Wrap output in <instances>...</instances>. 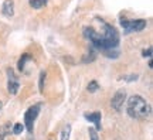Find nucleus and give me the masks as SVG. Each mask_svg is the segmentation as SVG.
I'll return each instance as SVG.
<instances>
[{
    "label": "nucleus",
    "mask_w": 153,
    "mask_h": 140,
    "mask_svg": "<svg viewBox=\"0 0 153 140\" xmlns=\"http://www.w3.org/2000/svg\"><path fill=\"white\" fill-rule=\"evenodd\" d=\"M128 115L133 119H146L150 115L149 103L139 95H133L128 101Z\"/></svg>",
    "instance_id": "1"
},
{
    "label": "nucleus",
    "mask_w": 153,
    "mask_h": 140,
    "mask_svg": "<svg viewBox=\"0 0 153 140\" xmlns=\"http://www.w3.org/2000/svg\"><path fill=\"white\" fill-rule=\"evenodd\" d=\"M38 112H40V105H36V106H31V108L27 109V112L24 115V122H26V127H27V132L33 133V127H34V120L37 119Z\"/></svg>",
    "instance_id": "2"
},
{
    "label": "nucleus",
    "mask_w": 153,
    "mask_h": 140,
    "mask_svg": "<svg viewBox=\"0 0 153 140\" xmlns=\"http://www.w3.org/2000/svg\"><path fill=\"white\" fill-rule=\"evenodd\" d=\"M122 27L126 30V33L132 31H142L146 27V21L145 20H133V21H128V20H120Z\"/></svg>",
    "instance_id": "3"
},
{
    "label": "nucleus",
    "mask_w": 153,
    "mask_h": 140,
    "mask_svg": "<svg viewBox=\"0 0 153 140\" xmlns=\"http://www.w3.org/2000/svg\"><path fill=\"white\" fill-rule=\"evenodd\" d=\"M126 101V91L125 89H119V91L116 92L112 98V101H111V105H112V108L116 110V112H119L122 106H123V103Z\"/></svg>",
    "instance_id": "4"
},
{
    "label": "nucleus",
    "mask_w": 153,
    "mask_h": 140,
    "mask_svg": "<svg viewBox=\"0 0 153 140\" xmlns=\"http://www.w3.org/2000/svg\"><path fill=\"white\" fill-rule=\"evenodd\" d=\"M1 13L6 17H11L14 14V1L13 0H4L3 7H1Z\"/></svg>",
    "instance_id": "5"
},
{
    "label": "nucleus",
    "mask_w": 153,
    "mask_h": 140,
    "mask_svg": "<svg viewBox=\"0 0 153 140\" xmlns=\"http://www.w3.org/2000/svg\"><path fill=\"white\" fill-rule=\"evenodd\" d=\"M84 116H85V119H88V122H92L97 126V129H101V113L99 112L85 113Z\"/></svg>",
    "instance_id": "6"
},
{
    "label": "nucleus",
    "mask_w": 153,
    "mask_h": 140,
    "mask_svg": "<svg viewBox=\"0 0 153 140\" xmlns=\"http://www.w3.org/2000/svg\"><path fill=\"white\" fill-rule=\"evenodd\" d=\"M19 88H20V85H19L17 79H9V84H7V89H9V92H10L11 95H16L17 91H19Z\"/></svg>",
    "instance_id": "7"
},
{
    "label": "nucleus",
    "mask_w": 153,
    "mask_h": 140,
    "mask_svg": "<svg viewBox=\"0 0 153 140\" xmlns=\"http://www.w3.org/2000/svg\"><path fill=\"white\" fill-rule=\"evenodd\" d=\"M10 135V126L4 124L3 127H0V140H6V137Z\"/></svg>",
    "instance_id": "8"
},
{
    "label": "nucleus",
    "mask_w": 153,
    "mask_h": 140,
    "mask_svg": "<svg viewBox=\"0 0 153 140\" xmlns=\"http://www.w3.org/2000/svg\"><path fill=\"white\" fill-rule=\"evenodd\" d=\"M47 3V0H30V6L33 9H41Z\"/></svg>",
    "instance_id": "9"
},
{
    "label": "nucleus",
    "mask_w": 153,
    "mask_h": 140,
    "mask_svg": "<svg viewBox=\"0 0 153 140\" xmlns=\"http://www.w3.org/2000/svg\"><path fill=\"white\" fill-rule=\"evenodd\" d=\"M70 133H71V126L67 124L65 127L62 129V133H61V140H68L70 139Z\"/></svg>",
    "instance_id": "10"
},
{
    "label": "nucleus",
    "mask_w": 153,
    "mask_h": 140,
    "mask_svg": "<svg viewBox=\"0 0 153 140\" xmlns=\"http://www.w3.org/2000/svg\"><path fill=\"white\" fill-rule=\"evenodd\" d=\"M95 57H97V55H95V51L91 50V51H89V53L82 58V62H85V64H87V62H92L94 59H95Z\"/></svg>",
    "instance_id": "11"
},
{
    "label": "nucleus",
    "mask_w": 153,
    "mask_h": 140,
    "mask_svg": "<svg viewBox=\"0 0 153 140\" xmlns=\"http://www.w3.org/2000/svg\"><path fill=\"white\" fill-rule=\"evenodd\" d=\"M44 82H45V72H41L40 74V81H38V89H40V92L43 93L44 92Z\"/></svg>",
    "instance_id": "12"
},
{
    "label": "nucleus",
    "mask_w": 153,
    "mask_h": 140,
    "mask_svg": "<svg viewBox=\"0 0 153 140\" xmlns=\"http://www.w3.org/2000/svg\"><path fill=\"white\" fill-rule=\"evenodd\" d=\"M27 59H30V55L28 54H24L22 58H20V61H19V70L20 71H24V65H26V61H27Z\"/></svg>",
    "instance_id": "13"
},
{
    "label": "nucleus",
    "mask_w": 153,
    "mask_h": 140,
    "mask_svg": "<svg viewBox=\"0 0 153 140\" xmlns=\"http://www.w3.org/2000/svg\"><path fill=\"white\" fill-rule=\"evenodd\" d=\"M104 54L106 57H109V58H116V57H119V53L116 51V50H108V51H104Z\"/></svg>",
    "instance_id": "14"
},
{
    "label": "nucleus",
    "mask_w": 153,
    "mask_h": 140,
    "mask_svg": "<svg viewBox=\"0 0 153 140\" xmlns=\"http://www.w3.org/2000/svg\"><path fill=\"white\" fill-rule=\"evenodd\" d=\"M23 130H24V126H23L22 123H16L14 127H13V133H14V135H20Z\"/></svg>",
    "instance_id": "15"
},
{
    "label": "nucleus",
    "mask_w": 153,
    "mask_h": 140,
    "mask_svg": "<svg viewBox=\"0 0 153 140\" xmlns=\"http://www.w3.org/2000/svg\"><path fill=\"white\" fill-rule=\"evenodd\" d=\"M98 82L97 81H92V82H89V85H88V91L89 92H95V91H98Z\"/></svg>",
    "instance_id": "16"
},
{
    "label": "nucleus",
    "mask_w": 153,
    "mask_h": 140,
    "mask_svg": "<svg viewBox=\"0 0 153 140\" xmlns=\"http://www.w3.org/2000/svg\"><path fill=\"white\" fill-rule=\"evenodd\" d=\"M89 139L91 140H98V133H97V129L91 127L89 129Z\"/></svg>",
    "instance_id": "17"
},
{
    "label": "nucleus",
    "mask_w": 153,
    "mask_h": 140,
    "mask_svg": "<svg viewBox=\"0 0 153 140\" xmlns=\"http://www.w3.org/2000/svg\"><path fill=\"white\" fill-rule=\"evenodd\" d=\"M143 57H150V55H152V48H148V50H145V51H143Z\"/></svg>",
    "instance_id": "18"
},
{
    "label": "nucleus",
    "mask_w": 153,
    "mask_h": 140,
    "mask_svg": "<svg viewBox=\"0 0 153 140\" xmlns=\"http://www.w3.org/2000/svg\"><path fill=\"white\" fill-rule=\"evenodd\" d=\"M1 108H3V103L0 102V110H1Z\"/></svg>",
    "instance_id": "19"
}]
</instances>
